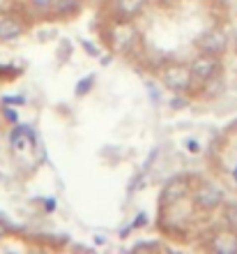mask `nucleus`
I'll return each mask as SVG.
<instances>
[{
    "label": "nucleus",
    "instance_id": "nucleus-3",
    "mask_svg": "<svg viewBox=\"0 0 237 254\" xmlns=\"http://www.w3.org/2000/svg\"><path fill=\"white\" fill-rule=\"evenodd\" d=\"M136 42V28L129 19H118L108 30V44L115 54H127Z\"/></svg>",
    "mask_w": 237,
    "mask_h": 254
},
{
    "label": "nucleus",
    "instance_id": "nucleus-7",
    "mask_svg": "<svg viewBox=\"0 0 237 254\" xmlns=\"http://www.w3.org/2000/svg\"><path fill=\"white\" fill-rule=\"evenodd\" d=\"M210 250L219 254H235L237 252V234L235 231H217L210 238Z\"/></svg>",
    "mask_w": 237,
    "mask_h": 254
},
{
    "label": "nucleus",
    "instance_id": "nucleus-12",
    "mask_svg": "<svg viewBox=\"0 0 237 254\" xmlns=\"http://www.w3.org/2000/svg\"><path fill=\"white\" fill-rule=\"evenodd\" d=\"M35 7H40V9H48L53 5V0H30Z\"/></svg>",
    "mask_w": 237,
    "mask_h": 254
},
{
    "label": "nucleus",
    "instance_id": "nucleus-6",
    "mask_svg": "<svg viewBox=\"0 0 237 254\" xmlns=\"http://www.w3.org/2000/svg\"><path fill=\"white\" fill-rule=\"evenodd\" d=\"M196 47L200 49L203 54L221 56L226 49H228V35H226L221 28H212V30H205V33L196 40Z\"/></svg>",
    "mask_w": 237,
    "mask_h": 254
},
{
    "label": "nucleus",
    "instance_id": "nucleus-2",
    "mask_svg": "<svg viewBox=\"0 0 237 254\" xmlns=\"http://www.w3.org/2000/svg\"><path fill=\"white\" fill-rule=\"evenodd\" d=\"M193 203H196V208L210 213V210H217V208H221L226 203V192L217 183L205 181L193 190Z\"/></svg>",
    "mask_w": 237,
    "mask_h": 254
},
{
    "label": "nucleus",
    "instance_id": "nucleus-10",
    "mask_svg": "<svg viewBox=\"0 0 237 254\" xmlns=\"http://www.w3.org/2000/svg\"><path fill=\"white\" fill-rule=\"evenodd\" d=\"M81 5H83V2H81V0H53V9H55V12L58 14H62V16H69V14H79L81 12Z\"/></svg>",
    "mask_w": 237,
    "mask_h": 254
},
{
    "label": "nucleus",
    "instance_id": "nucleus-5",
    "mask_svg": "<svg viewBox=\"0 0 237 254\" xmlns=\"http://www.w3.org/2000/svg\"><path fill=\"white\" fill-rule=\"evenodd\" d=\"M189 194H191V185L187 178H173V181L166 183L161 194H159V203H161V208H171L175 203H180L182 199H187Z\"/></svg>",
    "mask_w": 237,
    "mask_h": 254
},
{
    "label": "nucleus",
    "instance_id": "nucleus-1",
    "mask_svg": "<svg viewBox=\"0 0 237 254\" xmlns=\"http://www.w3.org/2000/svg\"><path fill=\"white\" fill-rule=\"evenodd\" d=\"M161 83L171 93H187L193 86V76H191L189 65H185V63H168L161 69Z\"/></svg>",
    "mask_w": 237,
    "mask_h": 254
},
{
    "label": "nucleus",
    "instance_id": "nucleus-4",
    "mask_svg": "<svg viewBox=\"0 0 237 254\" xmlns=\"http://www.w3.org/2000/svg\"><path fill=\"white\" fill-rule=\"evenodd\" d=\"M189 69H191V76H193L196 83H207V81H212L219 74L221 61H219V56L203 54V51H200V54L189 63Z\"/></svg>",
    "mask_w": 237,
    "mask_h": 254
},
{
    "label": "nucleus",
    "instance_id": "nucleus-13",
    "mask_svg": "<svg viewBox=\"0 0 237 254\" xmlns=\"http://www.w3.org/2000/svg\"><path fill=\"white\" fill-rule=\"evenodd\" d=\"M233 181H235V185H237V167L233 169Z\"/></svg>",
    "mask_w": 237,
    "mask_h": 254
},
{
    "label": "nucleus",
    "instance_id": "nucleus-9",
    "mask_svg": "<svg viewBox=\"0 0 237 254\" xmlns=\"http://www.w3.org/2000/svg\"><path fill=\"white\" fill-rule=\"evenodd\" d=\"M23 33V26L14 16H0V40L2 42H12Z\"/></svg>",
    "mask_w": 237,
    "mask_h": 254
},
{
    "label": "nucleus",
    "instance_id": "nucleus-8",
    "mask_svg": "<svg viewBox=\"0 0 237 254\" xmlns=\"http://www.w3.org/2000/svg\"><path fill=\"white\" fill-rule=\"evenodd\" d=\"M145 7V0H113V9L118 14V19H129L139 16Z\"/></svg>",
    "mask_w": 237,
    "mask_h": 254
},
{
    "label": "nucleus",
    "instance_id": "nucleus-11",
    "mask_svg": "<svg viewBox=\"0 0 237 254\" xmlns=\"http://www.w3.org/2000/svg\"><path fill=\"white\" fill-rule=\"evenodd\" d=\"M224 224L237 234V201H226L224 203Z\"/></svg>",
    "mask_w": 237,
    "mask_h": 254
}]
</instances>
